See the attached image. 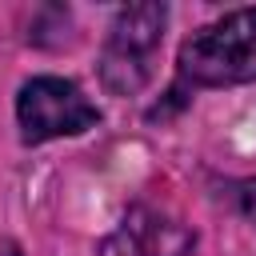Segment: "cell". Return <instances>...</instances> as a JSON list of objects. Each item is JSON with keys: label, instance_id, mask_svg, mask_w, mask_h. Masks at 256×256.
<instances>
[{"label": "cell", "instance_id": "4", "mask_svg": "<svg viewBox=\"0 0 256 256\" xmlns=\"http://www.w3.org/2000/svg\"><path fill=\"white\" fill-rule=\"evenodd\" d=\"M192 244H196V236L184 224H176L172 216H164L148 204H136L120 220V228L112 236H104L96 256H184Z\"/></svg>", "mask_w": 256, "mask_h": 256}, {"label": "cell", "instance_id": "3", "mask_svg": "<svg viewBox=\"0 0 256 256\" xmlns=\"http://www.w3.org/2000/svg\"><path fill=\"white\" fill-rule=\"evenodd\" d=\"M100 108L64 76H32L16 96V124L24 144H44L56 136H76L96 128Z\"/></svg>", "mask_w": 256, "mask_h": 256}, {"label": "cell", "instance_id": "2", "mask_svg": "<svg viewBox=\"0 0 256 256\" xmlns=\"http://www.w3.org/2000/svg\"><path fill=\"white\" fill-rule=\"evenodd\" d=\"M164 20H168V8L156 4V0H144V4H124L108 28V40H104V52H100V80L108 92L116 96H132L148 84V60L164 36Z\"/></svg>", "mask_w": 256, "mask_h": 256}, {"label": "cell", "instance_id": "1", "mask_svg": "<svg viewBox=\"0 0 256 256\" xmlns=\"http://www.w3.org/2000/svg\"><path fill=\"white\" fill-rule=\"evenodd\" d=\"M180 84L188 88H232L256 80V8L224 12L196 28L176 56Z\"/></svg>", "mask_w": 256, "mask_h": 256}, {"label": "cell", "instance_id": "5", "mask_svg": "<svg viewBox=\"0 0 256 256\" xmlns=\"http://www.w3.org/2000/svg\"><path fill=\"white\" fill-rule=\"evenodd\" d=\"M232 204H236V212H240L244 220H252V224H256V176H252V180H236V184H232Z\"/></svg>", "mask_w": 256, "mask_h": 256}, {"label": "cell", "instance_id": "6", "mask_svg": "<svg viewBox=\"0 0 256 256\" xmlns=\"http://www.w3.org/2000/svg\"><path fill=\"white\" fill-rule=\"evenodd\" d=\"M0 256H24V252H20L16 244H0Z\"/></svg>", "mask_w": 256, "mask_h": 256}]
</instances>
